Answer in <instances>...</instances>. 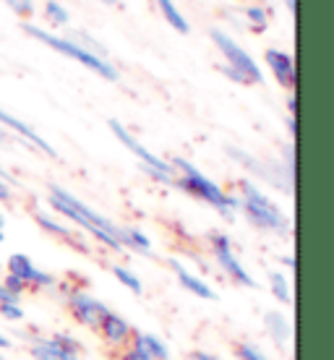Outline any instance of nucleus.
<instances>
[{"label":"nucleus","mask_w":334,"mask_h":360,"mask_svg":"<svg viewBox=\"0 0 334 360\" xmlns=\"http://www.w3.org/2000/svg\"><path fill=\"white\" fill-rule=\"evenodd\" d=\"M280 264L288 266L290 271H295V256H280Z\"/></svg>","instance_id":"37"},{"label":"nucleus","mask_w":334,"mask_h":360,"mask_svg":"<svg viewBox=\"0 0 334 360\" xmlns=\"http://www.w3.org/2000/svg\"><path fill=\"white\" fill-rule=\"evenodd\" d=\"M245 16H248V24H251L253 32H264V29L269 27V11L262 8V6L245 8Z\"/></svg>","instance_id":"23"},{"label":"nucleus","mask_w":334,"mask_h":360,"mask_svg":"<svg viewBox=\"0 0 334 360\" xmlns=\"http://www.w3.org/2000/svg\"><path fill=\"white\" fill-rule=\"evenodd\" d=\"M0 285H3V288L8 290L11 295H16V297H21L24 295V292H27V285H24V282H21V279L18 277H13V274H6V277H3V282H0Z\"/></svg>","instance_id":"28"},{"label":"nucleus","mask_w":334,"mask_h":360,"mask_svg":"<svg viewBox=\"0 0 334 360\" xmlns=\"http://www.w3.org/2000/svg\"><path fill=\"white\" fill-rule=\"evenodd\" d=\"M170 165H172V170L181 172V178L175 180L178 188L191 193L193 198H199V201H204V204H209L212 209H217L225 219H233L235 209H240L238 196L222 191V186H217L212 178H207V175H204L193 162H188L186 157H175Z\"/></svg>","instance_id":"2"},{"label":"nucleus","mask_w":334,"mask_h":360,"mask_svg":"<svg viewBox=\"0 0 334 360\" xmlns=\"http://www.w3.org/2000/svg\"><path fill=\"white\" fill-rule=\"evenodd\" d=\"M120 248H128V251L154 256V253H152V240H149V238H146V233H141L139 227H123V235H120Z\"/></svg>","instance_id":"16"},{"label":"nucleus","mask_w":334,"mask_h":360,"mask_svg":"<svg viewBox=\"0 0 334 360\" xmlns=\"http://www.w3.org/2000/svg\"><path fill=\"white\" fill-rule=\"evenodd\" d=\"M219 71L225 73L227 79H233L235 84H240V86H251V84H248V79H245L243 73H238V71H235V68H230V65L222 63V65H219Z\"/></svg>","instance_id":"31"},{"label":"nucleus","mask_w":334,"mask_h":360,"mask_svg":"<svg viewBox=\"0 0 334 360\" xmlns=\"http://www.w3.org/2000/svg\"><path fill=\"white\" fill-rule=\"evenodd\" d=\"M238 188H240V196H238L240 212H243L245 219H248L256 230H262V233H280V235L290 233L288 214H285L259 186H253L251 180H240Z\"/></svg>","instance_id":"3"},{"label":"nucleus","mask_w":334,"mask_h":360,"mask_svg":"<svg viewBox=\"0 0 334 360\" xmlns=\"http://www.w3.org/2000/svg\"><path fill=\"white\" fill-rule=\"evenodd\" d=\"M0 180H3L6 186H16V178H13L8 170H3V167H0Z\"/></svg>","instance_id":"36"},{"label":"nucleus","mask_w":334,"mask_h":360,"mask_svg":"<svg viewBox=\"0 0 334 360\" xmlns=\"http://www.w3.org/2000/svg\"><path fill=\"white\" fill-rule=\"evenodd\" d=\"M212 39H214L217 50L222 53V58H225V65L235 68L238 73H243L245 79H248V84L264 82V73H262V68H259V63H256L251 55L245 53L243 47L238 45L227 32H222V29H212Z\"/></svg>","instance_id":"7"},{"label":"nucleus","mask_w":334,"mask_h":360,"mask_svg":"<svg viewBox=\"0 0 334 360\" xmlns=\"http://www.w3.org/2000/svg\"><path fill=\"white\" fill-rule=\"evenodd\" d=\"M110 271H113V277H115L117 282L128 290V292H134V295H141V292H144L141 277H139V274H134L128 266H123V264H113V266H110Z\"/></svg>","instance_id":"20"},{"label":"nucleus","mask_w":334,"mask_h":360,"mask_svg":"<svg viewBox=\"0 0 334 360\" xmlns=\"http://www.w3.org/2000/svg\"><path fill=\"white\" fill-rule=\"evenodd\" d=\"M288 131L295 136V131H298V126H295V117H288Z\"/></svg>","instance_id":"39"},{"label":"nucleus","mask_w":334,"mask_h":360,"mask_svg":"<svg viewBox=\"0 0 334 360\" xmlns=\"http://www.w3.org/2000/svg\"><path fill=\"white\" fill-rule=\"evenodd\" d=\"M227 154H230V157H235L238 162H243L245 167H248V170L253 172V175H259V178H264V180H274V183H277V178H274L271 172H266V167H264V165L259 162V160H253V157H248L245 152H240V149H235V146H227Z\"/></svg>","instance_id":"21"},{"label":"nucleus","mask_w":334,"mask_h":360,"mask_svg":"<svg viewBox=\"0 0 334 360\" xmlns=\"http://www.w3.org/2000/svg\"><path fill=\"white\" fill-rule=\"evenodd\" d=\"M117 360H152V358H149L144 350H139V347H134V345H128V347H123V350L117 352Z\"/></svg>","instance_id":"30"},{"label":"nucleus","mask_w":334,"mask_h":360,"mask_svg":"<svg viewBox=\"0 0 334 360\" xmlns=\"http://www.w3.org/2000/svg\"><path fill=\"white\" fill-rule=\"evenodd\" d=\"M266 282H269L271 295L277 297L282 306H293V288H290V279L285 271L271 269L269 274H266Z\"/></svg>","instance_id":"18"},{"label":"nucleus","mask_w":334,"mask_h":360,"mask_svg":"<svg viewBox=\"0 0 334 360\" xmlns=\"http://www.w3.org/2000/svg\"><path fill=\"white\" fill-rule=\"evenodd\" d=\"M0 316L6 321H21L24 319V308H21V303H3L0 306Z\"/></svg>","instance_id":"29"},{"label":"nucleus","mask_w":334,"mask_h":360,"mask_svg":"<svg viewBox=\"0 0 334 360\" xmlns=\"http://www.w3.org/2000/svg\"><path fill=\"white\" fill-rule=\"evenodd\" d=\"M3 240H6V235H3V230H0V243H3Z\"/></svg>","instance_id":"44"},{"label":"nucleus","mask_w":334,"mask_h":360,"mask_svg":"<svg viewBox=\"0 0 334 360\" xmlns=\"http://www.w3.org/2000/svg\"><path fill=\"white\" fill-rule=\"evenodd\" d=\"M65 306H68V314L73 316V321L82 324L84 329H91V332H97L102 319L113 311L110 306L102 303L100 297H94L89 290L84 288H76V290L65 288Z\"/></svg>","instance_id":"6"},{"label":"nucleus","mask_w":334,"mask_h":360,"mask_svg":"<svg viewBox=\"0 0 334 360\" xmlns=\"http://www.w3.org/2000/svg\"><path fill=\"white\" fill-rule=\"evenodd\" d=\"M0 126H6V128H11V131H16L18 136H24V139H27L29 144H34L37 149H39L42 154H47L50 160H55V157H58V152L53 149V144H47L45 139H42V136L37 134V131H34L32 126H29V123H24V120H18V117H13L11 112H6L3 108H0Z\"/></svg>","instance_id":"13"},{"label":"nucleus","mask_w":334,"mask_h":360,"mask_svg":"<svg viewBox=\"0 0 334 360\" xmlns=\"http://www.w3.org/2000/svg\"><path fill=\"white\" fill-rule=\"evenodd\" d=\"M11 345H13V342H11L8 337H6V334H0V352H3V350H8Z\"/></svg>","instance_id":"38"},{"label":"nucleus","mask_w":334,"mask_h":360,"mask_svg":"<svg viewBox=\"0 0 334 360\" xmlns=\"http://www.w3.org/2000/svg\"><path fill=\"white\" fill-rule=\"evenodd\" d=\"M264 326H266V332L269 337L274 340L277 347H288L290 337H293V324H290V319L280 311H269V314H264Z\"/></svg>","instance_id":"14"},{"label":"nucleus","mask_w":334,"mask_h":360,"mask_svg":"<svg viewBox=\"0 0 334 360\" xmlns=\"http://www.w3.org/2000/svg\"><path fill=\"white\" fill-rule=\"evenodd\" d=\"M233 352H235V358H238V360H271L251 342H235Z\"/></svg>","instance_id":"25"},{"label":"nucleus","mask_w":334,"mask_h":360,"mask_svg":"<svg viewBox=\"0 0 334 360\" xmlns=\"http://www.w3.org/2000/svg\"><path fill=\"white\" fill-rule=\"evenodd\" d=\"M282 3H285V6H288L293 13H295V0H282Z\"/></svg>","instance_id":"40"},{"label":"nucleus","mask_w":334,"mask_h":360,"mask_svg":"<svg viewBox=\"0 0 334 360\" xmlns=\"http://www.w3.org/2000/svg\"><path fill=\"white\" fill-rule=\"evenodd\" d=\"M3 225H6V219H3V214H0V230H3Z\"/></svg>","instance_id":"42"},{"label":"nucleus","mask_w":334,"mask_h":360,"mask_svg":"<svg viewBox=\"0 0 334 360\" xmlns=\"http://www.w3.org/2000/svg\"><path fill=\"white\" fill-rule=\"evenodd\" d=\"M3 303H21V297L11 295L8 290H6L3 285H0V306H3Z\"/></svg>","instance_id":"33"},{"label":"nucleus","mask_w":334,"mask_h":360,"mask_svg":"<svg viewBox=\"0 0 334 360\" xmlns=\"http://www.w3.org/2000/svg\"><path fill=\"white\" fill-rule=\"evenodd\" d=\"M0 360H6V358H3V352H0Z\"/></svg>","instance_id":"45"},{"label":"nucleus","mask_w":334,"mask_h":360,"mask_svg":"<svg viewBox=\"0 0 334 360\" xmlns=\"http://www.w3.org/2000/svg\"><path fill=\"white\" fill-rule=\"evenodd\" d=\"M167 360H170V358H167Z\"/></svg>","instance_id":"46"},{"label":"nucleus","mask_w":334,"mask_h":360,"mask_svg":"<svg viewBox=\"0 0 334 360\" xmlns=\"http://www.w3.org/2000/svg\"><path fill=\"white\" fill-rule=\"evenodd\" d=\"M3 139H6V131H3V128H0V141H3Z\"/></svg>","instance_id":"43"},{"label":"nucleus","mask_w":334,"mask_h":360,"mask_svg":"<svg viewBox=\"0 0 334 360\" xmlns=\"http://www.w3.org/2000/svg\"><path fill=\"white\" fill-rule=\"evenodd\" d=\"M50 288H58V277L50 274V271L37 269L32 282H29V290H50Z\"/></svg>","instance_id":"26"},{"label":"nucleus","mask_w":334,"mask_h":360,"mask_svg":"<svg viewBox=\"0 0 334 360\" xmlns=\"http://www.w3.org/2000/svg\"><path fill=\"white\" fill-rule=\"evenodd\" d=\"M97 334H100L102 345H105L110 352H115V355H117L123 347H128V345H131L134 326H131V321H128L126 316L110 311V314L102 319V324H100V329H97Z\"/></svg>","instance_id":"9"},{"label":"nucleus","mask_w":334,"mask_h":360,"mask_svg":"<svg viewBox=\"0 0 334 360\" xmlns=\"http://www.w3.org/2000/svg\"><path fill=\"white\" fill-rule=\"evenodd\" d=\"M24 32H27L29 37H34V39H39L42 45L53 47V50H58V53H63L65 58H71V60H76V63L86 65L89 71H94L97 76H102L105 82H117V79H120L117 68L110 63V60H102V58H97V55L86 53L84 47H79L73 39H68V37L50 34V32H45L42 27H34V24H27Z\"/></svg>","instance_id":"4"},{"label":"nucleus","mask_w":334,"mask_h":360,"mask_svg":"<svg viewBox=\"0 0 334 360\" xmlns=\"http://www.w3.org/2000/svg\"><path fill=\"white\" fill-rule=\"evenodd\" d=\"M154 3H157V8H160V13L165 16V21H167V24H170V27L175 29L178 34H188V32H191L188 21L183 18L181 11L175 8V3H172V0H154Z\"/></svg>","instance_id":"19"},{"label":"nucleus","mask_w":334,"mask_h":360,"mask_svg":"<svg viewBox=\"0 0 334 360\" xmlns=\"http://www.w3.org/2000/svg\"><path fill=\"white\" fill-rule=\"evenodd\" d=\"M188 360H222V358L214 355V352H209V350H193L188 355Z\"/></svg>","instance_id":"32"},{"label":"nucleus","mask_w":334,"mask_h":360,"mask_svg":"<svg viewBox=\"0 0 334 360\" xmlns=\"http://www.w3.org/2000/svg\"><path fill=\"white\" fill-rule=\"evenodd\" d=\"M264 60L271 68L274 79L280 82V86H285L288 91H295V60H293V55H288L285 50H266Z\"/></svg>","instance_id":"12"},{"label":"nucleus","mask_w":334,"mask_h":360,"mask_svg":"<svg viewBox=\"0 0 334 360\" xmlns=\"http://www.w3.org/2000/svg\"><path fill=\"white\" fill-rule=\"evenodd\" d=\"M11 198H13V193H11V186H6V183L0 180V201H3V204H8Z\"/></svg>","instance_id":"34"},{"label":"nucleus","mask_w":334,"mask_h":360,"mask_svg":"<svg viewBox=\"0 0 334 360\" xmlns=\"http://www.w3.org/2000/svg\"><path fill=\"white\" fill-rule=\"evenodd\" d=\"M108 126H110V131H113V136H115L117 141L126 146L128 152L136 154V157L141 160V165H144V167H152L154 172H162V175H172V172H175L170 162H165L162 157H157V154L149 152V149H146V146L141 144V141H139V139H136V136L131 134V131H128L120 120H115V117H113ZM172 178H175V175H172Z\"/></svg>","instance_id":"8"},{"label":"nucleus","mask_w":334,"mask_h":360,"mask_svg":"<svg viewBox=\"0 0 334 360\" xmlns=\"http://www.w3.org/2000/svg\"><path fill=\"white\" fill-rule=\"evenodd\" d=\"M295 110H298V99H295V91H293V94L288 97V112L295 117Z\"/></svg>","instance_id":"35"},{"label":"nucleus","mask_w":334,"mask_h":360,"mask_svg":"<svg viewBox=\"0 0 334 360\" xmlns=\"http://www.w3.org/2000/svg\"><path fill=\"white\" fill-rule=\"evenodd\" d=\"M8 3V8L21 18H29L34 13V0H6Z\"/></svg>","instance_id":"27"},{"label":"nucleus","mask_w":334,"mask_h":360,"mask_svg":"<svg viewBox=\"0 0 334 360\" xmlns=\"http://www.w3.org/2000/svg\"><path fill=\"white\" fill-rule=\"evenodd\" d=\"M131 345L139 347V350H144L152 360H167L170 358V347H167V342H165L162 337H157V334H146V332L134 329Z\"/></svg>","instance_id":"15"},{"label":"nucleus","mask_w":334,"mask_h":360,"mask_svg":"<svg viewBox=\"0 0 334 360\" xmlns=\"http://www.w3.org/2000/svg\"><path fill=\"white\" fill-rule=\"evenodd\" d=\"M209 248H212V256H214V262L222 271H225L230 282L235 285H240V288H251L256 290L259 288V282L245 271V266L240 264L238 259V253L233 248V240H230V235L225 233H212L209 235Z\"/></svg>","instance_id":"5"},{"label":"nucleus","mask_w":334,"mask_h":360,"mask_svg":"<svg viewBox=\"0 0 334 360\" xmlns=\"http://www.w3.org/2000/svg\"><path fill=\"white\" fill-rule=\"evenodd\" d=\"M47 201H50V207H53L58 214L65 217V219H71L73 225H79L84 233H89L97 243H102L105 248H110V251H115V253L123 251V248H120L123 227L115 225V222H110L108 217L100 214V212H94L91 207H86L82 198H76L73 193H68L65 188H60V186L53 183Z\"/></svg>","instance_id":"1"},{"label":"nucleus","mask_w":334,"mask_h":360,"mask_svg":"<svg viewBox=\"0 0 334 360\" xmlns=\"http://www.w3.org/2000/svg\"><path fill=\"white\" fill-rule=\"evenodd\" d=\"M6 269H8V274L18 277L29 288V282H32V277H34L37 266L32 264V259H29L27 253H11L8 262H6Z\"/></svg>","instance_id":"17"},{"label":"nucleus","mask_w":334,"mask_h":360,"mask_svg":"<svg viewBox=\"0 0 334 360\" xmlns=\"http://www.w3.org/2000/svg\"><path fill=\"white\" fill-rule=\"evenodd\" d=\"M167 266L175 271V279L181 282L183 290H188V295H196L199 300H212V303H217L219 300V295L209 288L207 279H201L199 274H193L183 262H178V259H167Z\"/></svg>","instance_id":"10"},{"label":"nucleus","mask_w":334,"mask_h":360,"mask_svg":"<svg viewBox=\"0 0 334 360\" xmlns=\"http://www.w3.org/2000/svg\"><path fill=\"white\" fill-rule=\"evenodd\" d=\"M50 340H53V342L58 345L60 350L71 352V355H76V358H79V355H82V352H84V345L79 342L76 337H71V334H53Z\"/></svg>","instance_id":"24"},{"label":"nucleus","mask_w":334,"mask_h":360,"mask_svg":"<svg viewBox=\"0 0 334 360\" xmlns=\"http://www.w3.org/2000/svg\"><path fill=\"white\" fill-rule=\"evenodd\" d=\"M34 222L45 233L55 235V238H60L63 243H68L71 248H76V251H82V253H91L89 243L84 240V233H73L71 227H65L63 222H58V219H53L50 214H42V212H34Z\"/></svg>","instance_id":"11"},{"label":"nucleus","mask_w":334,"mask_h":360,"mask_svg":"<svg viewBox=\"0 0 334 360\" xmlns=\"http://www.w3.org/2000/svg\"><path fill=\"white\" fill-rule=\"evenodd\" d=\"M102 3H108V6H117V0H102Z\"/></svg>","instance_id":"41"},{"label":"nucleus","mask_w":334,"mask_h":360,"mask_svg":"<svg viewBox=\"0 0 334 360\" xmlns=\"http://www.w3.org/2000/svg\"><path fill=\"white\" fill-rule=\"evenodd\" d=\"M45 18L53 24V27H63V24H68V11H65L58 0H47L45 3Z\"/></svg>","instance_id":"22"}]
</instances>
